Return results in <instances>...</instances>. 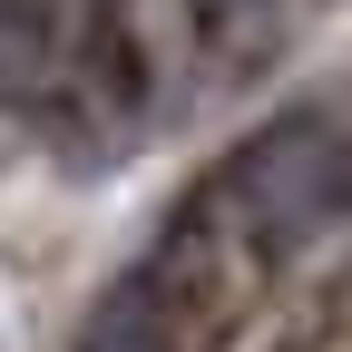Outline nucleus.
<instances>
[{
    "label": "nucleus",
    "instance_id": "nucleus-4",
    "mask_svg": "<svg viewBox=\"0 0 352 352\" xmlns=\"http://www.w3.org/2000/svg\"><path fill=\"white\" fill-rule=\"evenodd\" d=\"M274 0H196V20H215V30H235V20H264Z\"/></svg>",
    "mask_w": 352,
    "mask_h": 352
},
{
    "label": "nucleus",
    "instance_id": "nucleus-1",
    "mask_svg": "<svg viewBox=\"0 0 352 352\" xmlns=\"http://www.w3.org/2000/svg\"><path fill=\"white\" fill-rule=\"evenodd\" d=\"M206 206L235 226V245L303 254L352 206V138H342L323 108H284V118H264L254 138L226 157V176H215Z\"/></svg>",
    "mask_w": 352,
    "mask_h": 352
},
{
    "label": "nucleus",
    "instance_id": "nucleus-3",
    "mask_svg": "<svg viewBox=\"0 0 352 352\" xmlns=\"http://www.w3.org/2000/svg\"><path fill=\"white\" fill-rule=\"evenodd\" d=\"M59 59V30H50V0H0V108H20Z\"/></svg>",
    "mask_w": 352,
    "mask_h": 352
},
{
    "label": "nucleus",
    "instance_id": "nucleus-2",
    "mask_svg": "<svg viewBox=\"0 0 352 352\" xmlns=\"http://www.w3.org/2000/svg\"><path fill=\"white\" fill-rule=\"evenodd\" d=\"M78 352H186V314H176V284H157V274L108 284V303L88 314Z\"/></svg>",
    "mask_w": 352,
    "mask_h": 352
}]
</instances>
